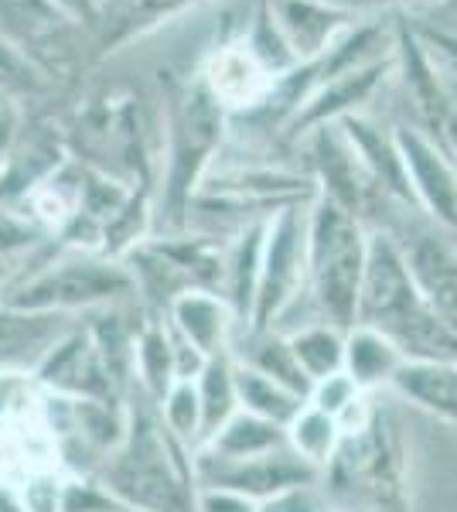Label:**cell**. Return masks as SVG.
<instances>
[{
  "label": "cell",
  "instance_id": "cell-27",
  "mask_svg": "<svg viewBox=\"0 0 457 512\" xmlns=\"http://www.w3.org/2000/svg\"><path fill=\"white\" fill-rule=\"evenodd\" d=\"M362 396V390L355 386V379L345 373H335V376H328V379H321V383H314V390H311V407H318L324 410L328 417H338L342 410L352 407L355 400Z\"/></svg>",
  "mask_w": 457,
  "mask_h": 512
},
{
  "label": "cell",
  "instance_id": "cell-32",
  "mask_svg": "<svg viewBox=\"0 0 457 512\" xmlns=\"http://www.w3.org/2000/svg\"><path fill=\"white\" fill-rule=\"evenodd\" d=\"M0 512H21V506L7 492H0Z\"/></svg>",
  "mask_w": 457,
  "mask_h": 512
},
{
  "label": "cell",
  "instance_id": "cell-22",
  "mask_svg": "<svg viewBox=\"0 0 457 512\" xmlns=\"http://www.w3.org/2000/svg\"><path fill=\"white\" fill-rule=\"evenodd\" d=\"M134 362L140 369V383L144 390L164 400V393L171 390L174 379V352H171V335L161 325H147L134 342Z\"/></svg>",
  "mask_w": 457,
  "mask_h": 512
},
{
  "label": "cell",
  "instance_id": "cell-14",
  "mask_svg": "<svg viewBox=\"0 0 457 512\" xmlns=\"http://www.w3.org/2000/svg\"><path fill=\"white\" fill-rule=\"evenodd\" d=\"M280 448H287L284 427L239 410V414H232L226 424L202 444V454L219 458V461H243V458H260V454H270Z\"/></svg>",
  "mask_w": 457,
  "mask_h": 512
},
{
  "label": "cell",
  "instance_id": "cell-28",
  "mask_svg": "<svg viewBox=\"0 0 457 512\" xmlns=\"http://www.w3.org/2000/svg\"><path fill=\"white\" fill-rule=\"evenodd\" d=\"M62 512H130L120 499H113L99 485H82L69 482L62 492Z\"/></svg>",
  "mask_w": 457,
  "mask_h": 512
},
{
  "label": "cell",
  "instance_id": "cell-31",
  "mask_svg": "<svg viewBox=\"0 0 457 512\" xmlns=\"http://www.w3.org/2000/svg\"><path fill=\"white\" fill-rule=\"evenodd\" d=\"M62 14H69V18H79V21H93L96 18V4L93 0H52Z\"/></svg>",
  "mask_w": 457,
  "mask_h": 512
},
{
  "label": "cell",
  "instance_id": "cell-3",
  "mask_svg": "<svg viewBox=\"0 0 457 512\" xmlns=\"http://www.w3.org/2000/svg\"><path fill=\"white\" fill-rule=\"evenodd\" d=\"M365 250L369 239L362 233V222L331 198H321L307 219V284L321 321L335 325L338 332L355 328Z\"/></svg>",
  "mask_w": 457,
  "mask_h": 512
},
{
  "label": "cell",
  "instance_id": "cell-23",
  "mask_svg": "<svg viewBox=\"0 0 457 512\" xmlns=\"http://www.w3.org/2000/svg\"><path fill=\"white\" fill-rule=\"evenodd\" d=\"M246 366L260 369L263 376H270L273 383H280L284 390H290L294 396H301V400H311V390L314 383L304 376V369L297 366L294 352H290L287 338H277V335H260V345H256L253 352L246 355Z\"/></svg>",
  "mask_w": 457,
  "mask_h": 512
},
{
  "label": "cell",
  "instance_id": "cell-30",
  "mask_svg": "<svg viewBox=\"0 0 457 512\" xmlns=\"http://www.w3.org/2000/svg\"><path fill=\"white\" fill-rule=\"evenodd\" d=\"M62 492L65 485H55L48 478L28 485V512H62Z\"/></svg>",
  "mask_w": 457,
  "mask_h": 512
},
{
  "label": "cell",
  "instance_id": "cell-25",
  "mask_svg": "<svg viewBox=\"0 0 457 512\" xmlns=\"http://www.w3.org/2000/svg\"><path fill=\"white\" fill-rule=\"evenodd\" d=\"M161 420L178 441L202 444V400L195 383H174L161 400Z\"/></svg>",
  "mask_w": 457,
  "mask_h": 512
},
{
  "label": "cell",
  "instance_id": "cell-15",
  "mask_svg": "<svg viewBox=\"0 0 457 512\" xmlns=\"http://www.w3.org/2000/svg\"><path fill=\"white\" fill-rule=\"evenodd\" d=\"M393 386L420 407L457 424V366L451 362H403Z\"/></svg>",
  "mask_w": 457,
  "mask_h": 512
},
{
  "label": "cell",
  "instance_id": "cell-29",
  "mask_svg": "<svg viewBox=\"0 0 457 512\" xmlns=\"http://www.w3.org/2000/svg\"><path fill=\"white\" fill-rule=\"evenodd\" d=\"M195 512H256V502L229 489H205L195 495Z\"/></svg>",
  "mask_w": 457,
  "mask_h": 512
},
{
  "label": "cell",
  "instance_id": "cell-24",
  "mask_svg": "<svg viewBox=\"0 0 457 512\" xmlns=\"http://www.w3.org/2000/svg\"><path fill=\"white\" fill-rule=\"evenodd\" d=\"M58 21H62V11L52 0H0V28L21 41L52 35Z\"/></svg>",
  "mask_w": 457,
  "mask_h": 512
},
{
  "label": "cell",
  "instance_id": "cell-12",
  "mask_svg": "<svg viewBox=\"0 0 457 512\" xmlns=\"http://www.w3.org/2000/svg\"><path fill=\"white\" fill-rule=\"evenodd\" d=\"M273 31L297 59H314L331 52L338 31L345 28V11H338L328 0H273Z\"/></svg>",
  "mask_w": 457,
  "mask_h": 512
},
{
  "label": "cell",
  "instance_id": "cell-5",
  "mask_svg": "<svg viewBox=\"0 0 457 512\" xmlns=\"http://www.w3.org/2000/svg\"><path fill=\"white\" fill-rule=\"evenodd\" d=\"M222 137V106L209 96L205 86H191L174 113L171 134V168H168V198L174 212H181L185 198L198 181V171L209 161Z\"/></svg>",
  "mask_w": 457,
  "mask_h": 512
},
{
  "label": "cell",
  "instance_id": "cell-11",
  "mask_svg": "<svg viewBox=\"0 0 457 512\" xmlns=\"http://www.w3.org/2000/svg\"><path fill=\"white\" fill-rule=\"evenodd\" d=\"M41 379L62 393H72L76 400H113L116 383L106 369V359L99 352L96 338L72 335L62 345H52L41 366Z\"/></svg>",
  "mask_w": 457,
  "mask_h": 512
},
{
  "label": "cell",
  "instance_id": "cell-21",
  "mask_svg": "<svg viewBox=\"0 0 457 512\" xmlns=\"http://www.w3.org/2000/svg\"><path fill=\"white\" fill-rule=\"evenodd\" d=\"M58 338V318L48 311L0 315V362H24L31 355L52 352Z\"/></svg>",
  "mask_w": 457,
  "mask_h": 512
},
{
  "label": "cell",
  "instance_id": "cell-16",
  "mask_svg": "<svg viewBox=\"0 0 457 512\" xmlns=\"http://www.w3.org/2000/svg\"><path fill=\"white\" fill-rule=\"evenodd\" d=\"M403 355L389 338H382L372 328L355 325L345 332V373L355 379L359 390H372L379 383H393L396 369L403 366Z\"/></svg>",
  "mask_w": 457,
  "mask_h": 512
},
{
  "label": "cell",
  "instance_id": "cell-10",
  "mask_svg": "<svg viewBox=\"0 0 457 512\" xmlns=\"http://www.w3.org/2000/svg\"><path fill=\"white\" fill-rule=\"evenodd\" d=\"M202 86L226 110H249L273 96V72L249 45H226L205 62Z\"/></svg>",
  "mask_w": 457,
  "mask_h": 512
},
{
  "label": "cell",
  "instance_id": "cell-4",
  "mask_svg": "<svg viewBox=\"0 0 457 512\" xmlns=\"http://www.w3.org/2000/svg\"><path fill=\"white\" fill-rule=\"evenodd\" d=\"M307 280V222L301 209H284L263 239L260 256V280H256L253 297V335H267L273 321L297 301Z\"/></svg>",
  "mask_w": 457,
  "mask_h": 512
},
{
  "label": "cell",
  "instance_id": "cell-1",
  "mask_svg": "<svg viewBox=\"0 0 457 512\" xmlns=\"http://www.w3.org/2000/svg\"><path fill=\"white\" fill-rule=\"evenodd\" d=\"M355 325L372 328L400 349L406 362H451L457 366V335L427 308L413 284L400 246L389 236H372Z\"/></svg>",
  "mask_w": 457,
  "mask_h": 512
},
{
  "label": "cell",
  "instance_id": "cell-17",
  "mask_svg": "<svg viewBox=\"0 0 457 512\" xmlns=\"http://www.w3.org/2000/svg\"><path fill=\"white\" fill-rule=\"evenodd\" d=\"M236 396H239V410L246 414H256L270 424H280L287 431V424L301 414L304 400L284 390L280 383H273L270 376H263L260 369L246 366V362H236Z\"/></svg>",
  "mask_w": 457,
  "mask_h": 512
},
{
  "label": "cell",
  "instance_id": "cell-7",
  "mask_svg": "<svg viewBox=\"0 0 457 512\" xmlns=\"http://www.w3.org/2000/svg\"><path fill=\"white\" fill-rule=\"evenodd\" d=\"M137 280L110 263H65L52 274L38 277L31 287H24L18 308L24 311H52V308H86V304L113 301V297L134 294Z\"/></svg>",
  "mask_w": 457,
  "mask_h": 512
},
{
  "label": "cell",
  "instance_id": "cell-20",
  "mask_svg": "<svg viewBox=\"0 0 457 512\" xmlns=\"http://www.w3.org/2000/svg\"><path fill=\"white\" fill-rule=\"evenodd\" d=\"M287 444L297 458H304L307 465L328 468V461H335V451L342 444V431H338L335 417H328L324 410L304 403L301 414L287 424Z\"/></svg>",
  "mask_w": 457,
  "mask_h": 512
},
{
  "label": "cell",
  "instance_id": "cell-18",
  "mask_svg": "<svg viewBox=\"0 0 457 512\" xmlns=\"http://www.w3.org/2000/svg\"><path fill=\"white\" fill-rule=\"evenodd\" d=\"M287 345L311 383H321L345 369V332H338L335 325H324V321L304 325L287 338Z\"/></svg>",
  "mask_w": 457,
  "mask_h": 512
},
{
  "label": "cell",
  "instance_id": "cell-6",
  "mask_svg": "<svg viewBox=\"0 0 457 512\" xmlns=\"http://www.w3.org/2000/svg\"><path fill=\"white\" fill-rule=\"evenodd\" d=\"M195 475H198V482L209 485V489L239 492L260 506V502H267L280 492L314 485L318 468L307 465L304 458H297L287 444V448H280V451L260 454V458H243V461H219V458L202 454Z\"/></svg>",
  "mask_w": 457,
  "mask_h": 512
},
{
  "label": "cell",
  "instance_id": "cell-13",
  "mask_svg": "<svg viewBox=\"0 0 457 512\" xmlns=\"http://www.w3.org/2000/svg\"><path fill=\"white\" fill-rule=\"evenodd\" d=\"M171 328L195 345L205 359L226 352V335L232 328V311L212 291H188L171 301Z\"/></svg>",
  "mask_w": 457,
  "mask_h": 512
},
{
  "label": "cell",
  "instance_id": "cell-19",
  "mask_svg": "<svg viewBox=\"0 0 457 512\" xmlns=\"http://www.w3.org/2000/svg\"><path fill=\"white\" fill-rule=\"evenodd\" d=\"M236 362H229V355H212L205 362L202 376L195 379L198 400H202V444L219 431L222 424L239 414V396H236Z\"/></svg>",
  "mask_w": 457,
  "mask_h": 512
},
{
  "label": "cell",
  "instance_id": "cell-2",
  "mask_svg": "<svg viewBox=\"0 0 457 512\" xmlns=\"http://www.w3.org/2000/svg\"><path fill=\"white\" fill-rule=\"evenodd\" d=\"M174 437L161 417L137 407L127 437L106 465V492L130 512H195V489L171 458Z\"/></svg>",
  "mask_w": 457,
  "mask_h": 512
},
{
  "label": "cell",
  "instance_id": "cell-8",
  "mask_svg": "<svg viewBox=\"0 0 457 512\" xmlns=\"http://www.w3.org/2000/svg\"><path fill=\"white\" fill-rule=\"evenodd\" d=\"M393 140L406 181H410L413 202H420L440 226L457 229V168H451L440 147H434L417 130H400Z\"/></svg>",
  "mask_w": 457,
  "mask_h": 512
},
{
  "label": "cell",
  "instance_id": "cell-9",
  "mask_svg": "<svg viewBox=\"0 0 457 512\" xmlns=\"http://www.w3.org/2000/svg\"><path fill=\"white\" fill-rule=\"evenodd\" d=\"M400 253L427 308L457 335V246L447 236L417 233L400 246Z\"/></svg>",
  "mask_w": 457,
  "mask_h": 512
},
{
  "label": "cell",
  "instance_id": "cell-26",
  "mask_svg": "<svg viewBox=\"0 0 457 512\" xmlns=\"http://www.w3.org/2000/svg\"><path fill=\"white\" fill-rule=\"evenodd\" d=\"M195 4V0H120V7H116L113 14V38H127L134 35V31H144L157 24L161 18H168V14L181 11V7Z\"/></svg>",
  "mask_w": 457,
  "mask_h": 512
}]
</instances>
